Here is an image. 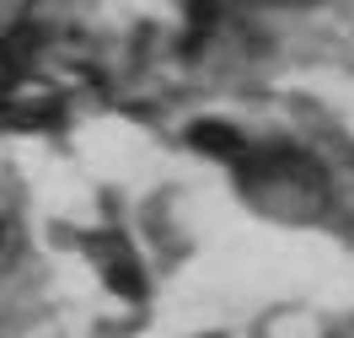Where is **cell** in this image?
I'll return each mask as SVG.
<instances>
[{
    "mask_svg": "<svg viewBox=\"0 0 354 338\" xmlns=\"http://www.w3.org/2000/svg\"><path fill=\"white\" fill-rule=\"evenodd\" d=\"M91 252H102V279H108L118 295H129V301H140L145 295V279L134 274V258H129V247L118 242V236H102V242H86Z\"/></svg>",
    "mask_w": 354,
    "mask_h": 338,
    "instance_id": "6da1fadb",
    "label": "cell"
},
{
    "mask_svg": "<svg viewBox=\"0 0 354 338\" xmlns=\"http://www.w3.org/2000/svg\"><path fill=\"white\" fill-rule=\"evenodd\" d=\"M194 145L209 151V156H242L247 145L236 129H225V124H194Z\"/></svg>",
    "mask_w": 354,
    "mask_h": 338,
    "instance_id": "7a4b0ae2",
    "label": "cell"
}]
</instances>
